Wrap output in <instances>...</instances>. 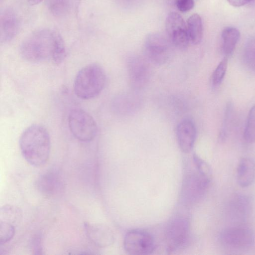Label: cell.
<instances>
[{
	"instance_id": "cell-1",
	"label": "cell",
	"mask_w": 255,
	"mask_h": 255,
	"mask_svg": "<svg viewBox=\"0 0 255 255\" xmlns=\"http://www.w3.org/2000/svg\"><path fill=\"white\" fill-rule=\"evenodd\" d=\"M20 53L25 60L38 63L51 60L59 64L66 57V49L60 34L49 29L36 30L21 43Z\"/></svg>"
},
{
	"instance_id": "cell-2",
	"label": "cell",
	"mask_w": 255,
	"mask_h": 255,
	"mask_svg": "<svg viewBox=\"0 0 255 255\" xmlns=\"http://www.w3.org/2000/svg\"><path fill=\"white\" fill-rule=\"evenodd\" d=\"M19 147L23 157L30 164L34 166L44 165L50 153L51 142L48 131L39 124L30 126L21 134Z\"/></svg>"
},
{
	"instance_id": "cell-3",
	"label": "cell",
	"mask_w": 255,
	"mask_h": 255,
	"mask_svg": "<svg viewBox=\"0 0 255 255\" xmlns=\"http://www.w3.org/2000/svg\"><path fill=\"white\" fill-rule=\"evenodd\" d=\"M106 83V75L103 68L98 64H90L77 73L74 83V92L81 99H91L102 92Z\"/></svg>"
},
{
	"instance_id": "cell-4",
	"label": "cell",
	"mask_w": 255,
	"mask_h": 255,
	"mask_svg": "<svg viewBox=\"0 0 255 255\" xmlns=\"http://www.w3.org/2000/svg\"><path fill=\"white\" fill-rule=\"evenodd\" d=\"M68 123L73 136L80 141H91L97 134L98 128L95 120L82 109L71 110L68 115Z\"/></svg>"
},
{
	"instance_id": "cell-5",
	"label": "cell",
	"mask_w": 255,
	"mask_h": 255,
	"mask_svg": "<svg viewBox=\"0 0 255 255\" xmlns=\"http://www.w3.org/2000/svg\"><path fill=\"white\" fill-rule=\"evenodd\" d=\"M196 171L188 173L183 182L181 200L187 207L192 206L202 198L211 181L197 170Z\"/></svg>"
},
{
	"instance_id": "cell-6",
	"label": "cell",
	"mask_w": 255,
	"mask_h": 255,
	"mask_svg": "<svg viewBox=\"0 0 255 255\" xmlns=\"http://www.w3.org/2000/svg\"><path fill=\"white\" fill-rule=\"evenodd\" d=\"M144 50L146 59L157 65L165 64L171 53L169 41L163 35L157 33H150L146 36Z\"/></svg>"
},
{
	"instance_id": "cell-7",
	"label": "cell",
	"mask_w": 255,
	"mask_h": 255,
	"mask_svg": "<svg viewBox=\"0 0 255 255\" xmlns=\"http://www.w3.org/2000/svg\"><path fill=\"white\" fill-rule=\"evenodd\" d=\"M189 223L185 217H177L170 222L165 232L166 250L168 254L185 246L189 237Z\"/></svg>"
},
{
	"instance_id": "cell-8",
	"label": "cell",
	"mask_w": 255,
	"mask_h": 255,
	"mask_svg": "<svg viewBox=\"0 0 255 255\" xmlns=\"http://www.w3.org/2000/svg\"><path fill=\"white\" fill-rule=\"evenodd\" d=\"M124 246L129 255H144L153 251L155 244L153 237L149 233L141 229H133L126 234Z\"/></svg>"
},
{
	"instance_id": "cell-9",
	"label": "cell",
	"mask_w": 255,
	"mask_h": 255,
	"mask_svg": "<svg viewBox=\"0 0 255 255\" xmlns=\"http://www.w3.org/2000/svg\"><path fill=\"white\" fill-rule=\"evenodd\" d=\"M165 29L170 42L179 49H185L189 42L187 25L180 14L169 13L165 20Z\"/></svg>"
},
{
	"instance_id": "cell-10",
	"label": "cell",
	"mask_w": 255,
	"mask_h": 255,
	"mask_svg": "<svg viewBox=\"0 0 255 255\" xmlns=\"http://www.w3.org/2000/svg\"><path fill=\"white\" fill-rule=\"evenodd\" d=\"M148 61L140 57H130L127 64L129 81L135 89L143 88L148 82L151 69Z\"/></svg>"
},
{
	"instance_id": "cell-11",
	"label": "cell",
	"mask_w": 255,
	"mask_h": 255,
	"mask_svg": "<svg viewBox=\"0 0 255 255\" xmlns=\"http://www.w3.org/2000/svg\"><path fill=\"white\" fill-rule=\"evenodd\" d=\"M222 242L230 247L244 248L251 246L254 242V235L249 229L242 228H230L221 233Z\"/></svg>"
},
{
	"instance_id": "cell-12",
	"label": "cell",
	"mask_w": 255,
	"mask_h": 255,
	"mask_svg": "<svg viewBox=\"0 0 255 255\" xmlns=\"http://www.w3.org/2000/svg\"><path fill=\"white\" fill-rule=\"evenodd\" d=\"M84 228L88 238L96 246L106 248L114 243V233L106 225L87 222L84 224Z\"/></svg>"
},
{
	"instance_id": "cell-13",
	"label": "cell",
	"mask_w": 255,
	"mask_h": 255,
	"mask_svg": "<svg viewBox=\"0 0 255 255\" xmlns=\"http://www.w3.org/2000/svg\"><path fill=\"white\" fill-rule=\"evenodd\" d=\"M176 137L181 150L185 153L190 152L196 137V129L194 123L189 119L180 122L177 127Z\"/></svg>"
},
{
	"instance_id": "cell-14",
	"label": "cell",
	"mask_w": 255,
	"mask_h": 255,
	"mask_svg": "<svg viewBox=\"0 0 255 255\" xmlns=\"http://www.w3.org/2000/svg\"><path fill=\"white\" fill-rule=\"evenodd\" d=\"M0 23V42H8L15 37L18 30V18L12 9H6L1 14Z\"/></svg>"
},
{
	"instance_id": "cell-15",
	"label": "cell",
	"mask_w": 255,
	"mask_h": 255,
	"mask_svg": "<svg viewBox=\"0 0 255 255\" xmlns=\"http://www.w3.org/2000/svg\"><path fill=\"white\" fill-rule=\"evenodd\" d=\"M37 187L43 194L51 196L59 191L62 187V182L59 174L51 170L43 173L39 177Z\"/></svg>"
},
{
	"instance_id": "cell-16",
	"label": "cell",
	"mask_w": 255,
	"mask_h": 255,
	"mask_svg": "<svg viewBox=\"0 0 255 255\" xmlns=\"http://www.w3.org/2000/svg\"><path fill=\"white\" fill-rule=\"evenodd\" d=\"M237 181L240 186L247 187L251 185L255 179V161L246 157L242 158L237 168Z\"/></svg>"
},
{
	"instance_id": "cell-17",
	"label": "cell",
	"mask_w": 255,
	"mask_h": 255,
	"mask_svg": "<svg viewBox=\"0 0 255 255\" xmlns=\"http://www.w3.org/2000/svg\"><path fill=\"white\" fill-rule=\"evenodd\" d=\"M187 29L190 42L194 45L200 43L203 37V23L200 15L195 13L187 20Z\"/></svg>"
},
{
	"instance_id": "cell-18",
	"label": "cell",
	"mask_w": 255,
	"mask_h": 255,
	"mask_svg": "<svg viewBox=\"0 0 255 255\" xmlns=\"http://www.w3.org/2000/svg\"><path fill=\"white\" fill-rule=\"evenodd\" d=\"M222 48L225 54L228 56L231 55L239 39V31L233 27H227L222 32Z\"/></svg>"
},
{
	"instance_id": "cell-19",
	"label": "cell",
	"mask_w": 255,
	"mask_h": 255,
	"mask_svg": "<svg viewBox=\"0 0 255 255\" xmlns=\"http://www.w3.org/2000/svg\"><path fill=\"white\" fill-rule=\"evenodd\" d=\"M22 212L18 207L5 205L0 209V221L9 223L15 226L20 222Z\"/></svg>"
},
{
	"instance_id": "cell-20",
	"label": "cell",
	"mask_w": 255,
	"mask_h": 255,
	"mask_svg": "<svg viewBox=\"0 0 255 255\" xmlns=\"http://www.w3.org/2000/svg\"><path fill=\"white\" fill-rule=\"evenodd\" d=\"M244 136L248 142L255 141V105L252 107L248 114Z\"/></svg>"
},
{
	"instance_id": "cell-21",
	"label": "cell",
	"mask_w": 255,
	"mask_h": 255,
	"mask_svg": "<svg viewBox=\"0 0 255 255\" xmlns=\"http://www.w3.org/2000/svg\"><path fill=\"white\" fill-rule=\"evenodd\" d=\"M136 97L131 95L126 94L120 97L117 101L119 103V111L124 114H127L134 110L137 106V100Z\"/></svg>"
},
{
	"instance_id": "cell-22",
	"label": "cell",
	"mask_w": 255,
	"mask_h": 255,
	"mask_svg": "<svg viewBox=\"0 0 255 255\" xmlns=\"http://www.w3.org/2000/svg\"><path fill=\"white\" fill-rule=\"evenodd\" d=\"M228 65V59L224 57L215 69L212 76V83L214 86H218L222 83L225 75Z\"/></svg>"
},
{
	"instance_id": "cell-23",
	"label": "cell",
	"mask_w": 255,
	"mask_h": 255,
	"mask_svg": "<svg viewBox=\"0 0 255 255\" xmlns=\"http://www.w3.org/2000/svg\"><path fill=\"white\" fill-rule=\"evenodd\" d=\"M15 226L12 224L0 221V243H6L14 236Z\"/></svg>"
},
{
	"instance_id": "cell-24",
	"label": "cell",
	"mask_w": 255,
	"mask_h": 255,
	"mask_svg": "<svg viewBox=\"0 0 255 255\" xmlns=\"http://www.w3.org/2000/svg\"><path fill=\"white\" fill-rule=\"evenodd\" d=\"M193 161L196 170L203 176L211 180V170L208 164L196 154L193 155Z\"/></svg>"
},
{
	"instance_id": "cell-25",
	"label": "cell",
	"mask_w": 255,
	"mask_h": 255,
	"mask_svg": "<svg viewBox=\"0 0 255 255\" xmlns=\"http://www.w3.org/2000/svg\"><path fill=\"white\" fill-rule=\"evenodd\" d=\"M68 0H51L50 9L55 15H63L68 10Z\"/></svg>"
},
{
	"instance_id": "cell-26",
	"label": "cell",
	"mask_w": 255,
	"mask_h": 255,
	"mask_svg": "<svg viewBox=\"0 0 255 255\" xmlns=\"http://www.w3.org/2000/svg\"><path fill=\"white\" fill-rule=\"evenodd\" d=\"M245 61L248 66L255 71V41L250 42L247 46L245 52Z\"/></svg>"
},
{
	"instance_id": "cell-27",
	"label": "cell",
	"mask_w": 255,
	"mask_h": 255,
	"mask_svg": "<svg viewBox=\"0 0 255 255\" xmlns=\"http://www.w3.org/2000/svg\"><path fill=\"white\" fill-rule=\"evenodd\" d=\"M232 110V105L231 103L227 105L226 111L224 116V119L223 122L222 128L220 133V138L222 140H224L227 136L228 131V125L230 123V119Z\"/></svg>"
},
{
	"instance_id": "cell-28",
	"label": "cell",
	"mask_w": 255,
	"mask_h": 255,
	"mask_svg": "<svg viewBox=\"0 0 255 255\" xmlns=\"http://www.w3.org/2000/svg\"><path fill=\"white\" fill-rule=\"evenodd\" d=\"M176 6L181 12H186L192 9L194 6V0H176Z\"/></svg>"
},
{
	"instance_id": "cell-29",
	"label": "cell",
	"mask_w": 255,
	"mask_h": 255,
	"mask_svg": "<svg viewBox=\"0 0 255 255\" xmlns=\"http://www.w3.org/2000/svg\"><path fill=\"white\" fill-rule=\"evenodd\" d=\"M229 3L233 6L240 7L243 6L253 0H227Z\"/></svg>"
},
{
	"instance_id": "cell-30",
	"label": "cell",
	"mask_w": 255,
	"mask_h": 255,
	"mask_svg": "<svg viewBox=\"0 0 255 255\" xmlns=\"http://www.w3.org/2000/svg\"><path fill=\"white\" fill-rule=\"evenodd\" d=\"M43 0H28L29 2L31 4H36L40 3Z\"/></svg>"
}]
</instances>
